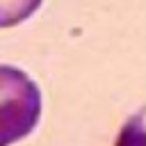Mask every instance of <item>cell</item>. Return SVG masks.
<instances>
[{"mask_svg":"<svg viewBox=\"0 0 146 146\" xmlns=\"http://www.w3.org/2000/svg\"><path fill=\"white\" fill-rule=\"evenodd\" d=\"M41 91L21 68L0 64V146L25 139L39 123Z\"/></svg>","mask_w":146,"mask_h":146,"instance_id":"1","label":"cell"},{"mask_svg":"<svg viewBox=\"0 0 146 146\" xmlns=\"http://www.w3.org/2000/svg\"><path fill=\"white\" fill-rule=\"evenodd\" d=\"M43 0H0V27H14L27 21Z\"/></svg>","mask_w":146,"mask_h":146,"instance_id":"2","label":"cell"},{"mask_svg":"<svg viewBox=\"0 0 146 146\" xmlns=\"http://www.w3.org/2000/svg\"><path fill=\"white\" fill-rule=\"evenodd\" d=\"M144 130H141V116H135L132 123H128L121 132L119 146H144Z\"/></svg>","mask_w":146,"mask_h":146,"instance_id":"3","label":"cell"}]
</instances>
